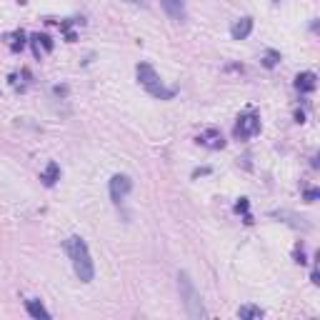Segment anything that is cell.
Returning <instances> with one entry per match:
<instances>
[{"mask_svg":"<svg viewBox=\"0 0 320 320\" xmlns=\"http://www.w3.org/2000/svg\"><path fill=\"white\" fill-rule=\"evenodd\" d=\"M65 253H68L70 260H73L75 275H78L83 283H90L93 275H95V268H93V260H90V250H88L85 240L78 238V235L68 238V240H65Z\"/></svg>","mask_w":320,"mask_h":320,"instance_id":"cell-1","label":"cell"},{"mask_svg":"<svg viewBox=\"0 0 320 320\" xmlns=\"http://www.w3.org/2000/svg\"><path fill=\"white\" fill-rule=\"evenodd\" d=\"M178 288H180V298L185 303L188 315L195 320L208 318V313H205V308H203V300H200V293L195 290V285H193V280H190L188 273H178Z\"/></svg>","mask_w":320,"mask_h":320,"instance_id":"cell-2","label":"cell"},{"mask_svg":"<svg viewBox=\"0 0 320 320\" xmlns=\"http://www.w3.org/2000/svg\"><path fill=\"white\" fill-rule=\"evenodd\" d=\"M135 73H138V80H140V85L146 88L150 95H155V98H160V100H170L175 95V90L163 85V80L158 78V73H155V68L153 65H148V63H140L138 68H135Z\"/></svg>","mask_w":320,"mask_h":320,"instance_id":"cell-3","label":"cell"},{"mask_svg":"<svg viewBox=\"0 0 320 320\" xmlns=\"http://www.w3.org/2000/svg\"><path fill=\"white\" fill-rule=\"evenodd\" d=\"M258 130H260V118L255 115V113H243V115L238 118V123H235L233 135L238 140H245V138H253Z\"/></svg>","mask_w":320,"mask_h":320,"instance_id":"cell-4","label":"cell"},{"mask_svg":"<svg viewBox=\"0 0 320 320\" xmlns=\"http://www.w3.org/2000/svg\"><path fill=\"white\" fill-rule=\"evenodd\" d=\"M130 188H133V180L128 175H113L110 178V198H113V203H120L130 193Z\"/></svg>","mask_w":320,"mask_h":320,"instance_id":"cell-5","label":"cell"},{"mask_svg":"<svg viewBox=\"0 0 320 320\" xmlns=\"http://www.w3.org/2000/svg\"><path fill=\"white\" fill-rule=\"evenodd\" d=\"M198 143L205 148H213V150H220V148L225 146V140H223V135H220V130H215V128H208L200 133V138H198Z\"/></svg>","mask_w":320,"mask_h":320,"instance_id":"cell-6","label":"cell"},{"mask_svg":"<svg viewBox=\"0 0 320 320\" xmlns=\"http://www.w3.org/2000/svg\"><path fill=\"white\" fill-rule=\"evenodd\" d=\"M163 10L173 18L175 23H183L185 20V0H160Z\"/></svg>","mask_w":320,"mask_h":320,"instance_id":"cell-7","label":"cell"},{"mask_svg":"<svg viewBox=\"0 0 320 320\" xmlns=\"http://www.w3.org/2000/svg\"><path fill=\"white\" fill-rule=\"evenodd\" d=\"M250 30H253V18H240V20H235L233 25H230V35H233V40H243V38H248L250 35Z\"/></svg>","mask_w":320,"mask_h":320,"instance_id":"cell-8","label":"cell"},{"mask_svg":"<svg viewBox=\"0 0 320 320\" xmlns=\"http://www.w3.org/2000/svg\"><path fill=\"white\" fill-rule=\"evenodd\" d=\"M295 88H298L300 93H313V90L318 88V78H315V73H298V78H295Z\"/></svg>","mask_w":320,"mask_h":320,"instance_id":"cell-9","label":"cell"},{"mask_svg":"<svg viewBox=\"0 0 320 320\" xmlns=\"http://www.w3.org/2000/svg\"><path fill=\"white\" fill-rule=\"evenodd\" d=\"M30 43H33V53H35V58H40V55H43V50H45V53H50V50H53V40H50L48 35H33V38H30Z\"/></svg>","mask_w":320,"mask_h":320,"instance_id":"cell-10","label":"cell"},{"mask_svg":"<svg viewBox=\"0 0 320 320\" xmlns=\"http://www.w3.org/2000/svg\"><path fill=\"white\" fill-rule=\"evenodd\" d=\"M40 180L48 185V188H53L55 183L60 180V168H58V163H48L45 165V170H43V175H40Z\"/></svg>","mask_w":320,"mask_h":320,"instance_id":"cell-11","label":"cell"},{"mask_svg":"<svg viewBox=\"0 0 320 320\" xmlns=\"http://www.w3.org/2000/svg\"><path fill=\"white\" fill-rule=\"evenodd\" d=\"M25 308H28V313L33 315V318H38V320H40V318H43V320L50 318V313L45 310V305H43L40 300H28V303H25Z\"/></svg>","mask_w":320,"mask_h":320,"instance_id":"cell-12","label":"cell"},{"mask_svg":"<svg viewBox=\"0 0 320 320\" xmlns=\"http://www.w3.org/2000/svg\"><path fill=\"white\" fill-rule=\"evenodd\" d=\"M238 318L240 320H258V318H263V310L255 308V305H243V308L238 310Z\"/></svg>","mask_w":320,"mask_h":320,"instance_id":"cell-13","label":"cell"},{"mask_svg":"<svg viewBox=\"0 0 320 320\" xmlns=\"http://www.w3.org/2000/svg\"><path fill=\"white\" fill-rule=\"evenodd\" d=\"M25 48V33L23 30H18V33H13L10 35V50L13 53H18V50H23Z\"/></svg>","mask_w":320,"mask_h":320,"instance_id":"cell-14","label":"cell"},{"mask_svg":"<svg viewBox=\"0 0 320 320\" xmlns=\"http://www.w3.org/2000/svg\"><path fill=\"white\" fill-rule=\"evenodd\" d=\"M278 60H280V53H278V50H268L265 58H263V65H265V68H275Z\"/></svg>","mask_w":320,"mask_h":320,"instance_id":"cell-15","label":"cell"},{"mask_svg":"<svg viewBox=\"0 0 320 320\" xmlns=\"http://www.w3.org/2000/svg\"><path fill=\"white\" fill-rule=\"evenodd\" d=\"M235 213H248V198H240L235 203Z\"/></svg>","mask_w":320,"mask_h":320,"instance_id":"cell-16","label":"cell"},{"mask_svg":"<svg viewBox=\"0 0 320 320\" xmlns=\"http://www.w3.org/2000/svg\"><path fill=\"white\" fill-rule=\"evenodd\" d=\"M318 190H305V200H308V203H315V200H318Z\"/></svg>","mask_w":320,"mask_h":320,"instance_id":"cell-17","label":"cell"},{"mask_svg":"<svg viewBox=\"0 0 320 320\" xmlns=\"http://www.w3.org/2000/svg\"><path fill=\"white\" fill-rule=\"evenodd\" d=\"M295 263H300V265H305V253H303V248H298V250H295Z\"/></svg>","mask_w":320,"mask_h":320,"instance_id":"cell-18","label":"cell"},{"mask_svg":"<svg viewBox=\"0 0 320 320\" xmlns=\"http://www.w3.org/2000/svg\"><path fill=\"white\" fill-rule=\"evenodd\" d=\"M210 168H200V170H193V178H200V175H208Z\"/></svg>","mask_w":320,"mask_h":320,"instance_id":"cell-19","label":"cell"},{"mask_svg":"<svg viewBox=\"0 0 320 320\" xmlns=\"http://www.w3.org/2000/svg\"><path fill=\"white\" fill-rule=\"evenodd\" d=\"M295 120H298V123H305V115H303V113L298 110V113H295Z\"/></svg>","mask_w":320,"mask_h":320,"instance_id":"cell-20","label":"cell"}]
</instances>
